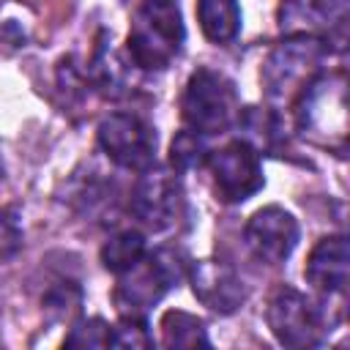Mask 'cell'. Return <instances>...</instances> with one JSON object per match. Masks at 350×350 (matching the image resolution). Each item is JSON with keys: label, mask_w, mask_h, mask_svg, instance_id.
<instances>
[{"label": "cell", "mask_w": 350, "mask_h": 350, "mask_svg": "<svg viewBox=\"0 0 350 350\" xmlns=\"http://www.w3.org/2000/svg\"><path fill=\"white\" fill-rule=\"evenodd\" d=\"M238 0H197V22L211 44H230L241 33Z\"/></svg>", "instance_id": "14"}, {"label": "cell", "mask_w": 350, "mask_h": 350, "mask_svg": "<svg viewBox=\"0 0 350 350\" xmlns=\"http://www.w3.org/2000/svg\"><path fill=\"white\" fill-rule=\"evenodd\" d=\"M241 112L238 90L230 77L213 68H197L180 96V120L200 137H213L235 126Z\"/></svg>", "instance_id": "3"}, {"label": "cell", "mask_w": 350, "mask_h": 350, "mask_svg": "<svg viewBox=\"0 0 350 350\" xmlns=\"http://www.w3.org/2000/svg\"><path fill=\"white\" fill-rule=\"evenodd\" d=\"M98 175V172H96ZM88 175V180H77V191L71 197V202L77 205L79 213H96L98 208H107L115 197V189H107V180Z\"/></svg>", "instance_id": "20"}, {"label": "cell", "mask_w": 350, "mask_h": 350, "mask_svg": "<svg viewBox=\"0 0 350 350\" xmlns=\"http://www.w3.org/2000/svg\"><path fill=\"white\" fill-rule=\"evenodd\" d=\"M265 320L271 334L284 347H314L323 342L325 334V320L320 306L290 284H282L271 295Z\"/></svg>", "instance_id": "8"}, {"label": "cell", "mask_w": 350, "mask_h": 350, "mask_svg": "<svg viewBox=\"0 0 350 350\" xmlns=\"http://www.w3.org/2000/svg\"><path fill=\"white\" fill-rule=\"evenodd\" d=\"M145 252H148V241L139 230H120L101 246L98 257H101V265L118 276L131 265H137L145 257Z\"/></svg>", "instance_id": "17"}, {"label": "cell", "mask_w": 350, "mask_h": 350, "mask_svg": "<svg viewBox=\"0 0 350 350\" xmlns=\"http://www.w3.org/2000/svg\"><path fill=\"white\" fill-rule=\"evenodd\" d=\"M159 328H161V342L167 347H211L205 323L183 309L164 312Z\"/></svg>", "instance_id": "16"}, {"label": "cell", "mask_w": 350, "mask_h": 350, "mask_svg": "<svg viewBox=\"0 0 350 350\" xmlns=\"http://www.w3.org/2000/svg\"><path fill=\"white\" fill-rule=\"evenodd\" d=\"M153 345V336H150V328L145 323V317H137V314H120L118 325H112V345L109 347H150Z\"/></svg>", "instance_id": "21"}, {"label": "cell", "mask_w": 350, "mask_h": 350, "mask_svg": "<svg viewBox=\"0 0 350 350\" xmlns=\"http://www.w3.org/2000/svg\"><path fill=\"white\" fill-rule=\"evenodd\" d=\"M22 238H25V232H22L16 213L0 211V265H5L22 249Z\"/></svg>", "instance_id": "23"}, {"label": "cell", "mask_w": 350, "mask_h": 350, "mask_svg": "<svg viewBox=\"0 0 350 350\" xmlns=\"http://www.w3.org/2000/svg\"><path fill=\"white\" fill-rule=\"evenodd\" d=\"M98 148L120 170L142 172L156 164V129L134 112H112L96 129Z\"/></svg>", "instance_id": "7"}, {"label": "cell", "mask_w": 350, "mask_h": 350, "mask_svg": "<svg viewBox=\"0 0 350 350\" xmlns=\"http://www.w3.org/2000/svg\"><path fill=\"white\" fill-rule=\"evenodd\" d=\"M126 60L112 46V36L98 33L90 63H88V82L107 98H120L126 93Z\"/></svg>", "instance_id": "13"}, {"label": "cell", "mask_w": 350, "mask_h": 350, "mask_svg": "<svg viewBox=\"0 0 350 350\" xmlns=\"http://www.w3.org/2000/svg\"><path fill=\"white\" fill-rule=\"evenodd\" d=\"M186 41L183 16L175 0H142L131 16L126 41L129 60L142 71H164Z\"/></svg>", "instance_id": "1"}, {"label": "cell", "mask_w": 350, "mask_h": 350, "mask_svg": "<svg viewBox=\"0 0 350 350\" xmlns=\"http://www.w3.org/2000/svg\"><path fill=\"white\" fill-rule=\"evenodd\" d=\"M235 126L243 131L241 139H246L257 153L260 150H276L279 142L284 139L282 134V120L273 109H262V107H249L238 112Z\"/></svg>", "instance_id": "15"}, {"label": "cell", "mask_w": 350, "mask_h": 350, "mask_svg": "<svg viewBox=\"0 0 350 350\" xmlns=\"http://www.w3.org/2000/svg\"><path fill=\"white\" fill-rule=\"evenodd\" d=\"M347 262H350V249L345 235H328L314 243L309 252L304 276L306 282L323 293V295H342L347 287Z\"/></svg>", "instance_id": "12"}, {"label": "cell", "mask_w": 350, "mask_h": 350, "mask_svg": "<svg viewBox=\"0 0 350 350\" xmlns=\"http://www.w3.org/2000/svg\"><path fill=\"white\" fill-rule=\"evenodd\" d=\"M79 301H82V293H79V287H77L74 282H57V284L46 293L44 309H46L52 317L63 320V317H68V314L79 306Z\"/></svg>", "instance_id": "22"}, {"label": "cell", "mask_w": 350, "mask_h": 350, "mask_svg": "<svg viewBox=\"0 0 350 350\" xmlns=\"http://www.w3.org/2000/svg\"><path fill=\"white\" fill-rule=\"evenodd\" d=\"M208 148H205V137L183 129L172 137V145H170V167L175 172H189V170H197L205 164L208 159Z\"/></svg>", "instance_id": "18"}, {"label": "cell", "mask_w": 350, "mask_h": 350, "mask_svg": "<svg viewBox=\"0 0 350 350\" xmlns=\"http://www.w3.org/2000/svg\"><path fill=\"white\" fill-rule=\"evenodd\" d=\"M66 347H109L112 345V325L101 317L79 320L71 334L63 339Z\"/></svg>", "instance_id": "19"}, {"label": "cell", "mask_w": 350, "mask_h": 350, "mask_svg": "<svg viewBox=\"0 0 350 350\" xmlns=\"http://www.w3.org/2000/svg\"><path fill=\"white\" fill-rule=\"evenodd\" d=\"M186 279L191 284L194 298L219 314L238 312L249 298V290L238 271L221 260H191Z\"/></svg>", "instance_id": "11"}, {"label": "cell", "mask_w": 350, "mask_h": 350, "mask_svg": "<svg viewBox=\"0 0 350 350\" xmlns=\"http://www.w3.org/2000/svg\"><path fill=\"white\" fill-rule=\"evenodd\" d=\"M298 238H301V227H298L295 216L279 205H265V208L254 211L243 227L246 246L265 265L284 262L293 254V249L298 246Z\"/></svg>", "instance_id": "10"}, {"label": "cell", "mask_w": 350, "mask_h": 350, "mask_svg": "<svg viewBox=\"0 0 350 350\" xmlns=\"http://www.w3.org/2000/svg\"><path fill=\"white\" fill-rule=\"evenodd\" d=\"M295 126L304 137L320 145H336L345 150L347 137V101H345V74H317L293 101Z\"/></svg>", "instance_id": "5"}, {"label": "cell", "mask_w": 350, "mask_h": 350, "mask_svg": "<svg viewBox=\"0 0 350 350\" xmlns=\"http://www.w3.org/2000/svg\"><path fill=\"white\" fill-rule=\"evenodd\" d=\"M205 164H208L216 197L221 202L238 205V202L254 197L265 186L260 153L246 139H241V137L230 139L219 150H211Z\"/></svg>", "instance_id": "6"}, {"label": "cell", "mask_w": 350, "mask_h": 350, "mask_svg": "<svg viewBox=\"0 0 350 350\" xmlns=\"http://www.w3.org/2000/svg\"><path fill=\"white\" fill-rule=\"evenodd\" d=\"M129 208L153 232L172 227L183 211V189L178 172L159 164L142 170V175L131 189Z\"/></svg>", "instance_id": "9"}, {"label": "cell", "mask_w": 350, "mask_h": 350, "mask_svg": "<svg viewBox=\"0 0 350 350\" xmlns=\"http://www.w3.org/2000/svg\"><path fill=\"white\" fill-rule=\"evenodd\" d=\"M189 254L178 246H159L145 252V257L129 271L118 273L112 301L120 314L145 317V312L159 304L172 287H178L189 273Z\"/></svg>", "instance_id": "2"}, {"label": "cell", "mask_w": 350, "mask_h": 350, "mask_svg": "<svg viewBox=\"0 0 350 350\" xmlns=\"http://www.w3.org/2000/svg\"><path fill=\"white\" fill-rule=\"evenodd\" d=\"M328 52V38L320 36H287L262 63L260 82L271 104L295 101L298 93L320 74V63Z\"/></svg>", "instance_id": "4"}]
</instances>
